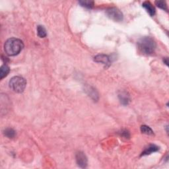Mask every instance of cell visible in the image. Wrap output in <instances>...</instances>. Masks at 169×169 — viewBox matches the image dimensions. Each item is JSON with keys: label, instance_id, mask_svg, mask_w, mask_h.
Wrapping results in <instances>:
<instances>
[{"label": "cell", "instance_id": "cell-1", "mask_svg": "<svg viewBox=\"0 0 169 169\" xmlns=\"http://www.w3.org/2000/svg\"><path fill=\"white\" fill-rule=\"evenodd\" d=\"M24 48V44L21 40L16 38L8 39L4 44V50L10 56L18 55Z\"/></svg>", "mask_w": 169, "mask_h": 169}, {"label": "cell", "instance_id": "cell-2", "mask_svg": "<svg viewBox=\"0 0 169 169\" xmlns=\"http://www.w3.org/2000/svg\"><path fill=\"white\" fill-rule=\"evenodd\" d=\"M140 50L145 54H153L156 48V42L154 40L149 37H145L140 39L137 42Z\"/></svg>", "mask_w": 169, "mask_h": 169}, {"label": "cell", "instance_id": "cell-3", "mask_svg": "<svg viewBox=\"0 0 169 169\" xmlns=\"http://www.w3.org/2000/svg\"><path fill=\"white\" fill-rule=\"evenodd\" d=\"M9 84L13 91L17 93H21L25 90L26 81L23 77L15 76L11 79Z\"/></svg>", "mask_w": 169, "mask_h": 169}, {"label": "cell", "instance_id": "cell-4", "mask_svg": "<svg viewBox=\"0 0 169 169\" xmlns=\"http://www.w3.org/2000/svg\"><path fill=\"white\" fill-rule=\"evenodd\" d=\"M106 14L110 19L115 21H122L123 20V14L116 7H110L106 11Z\"/></svg>", "mask_w": 169, "mask_h": 169}, {"label": "cell", "instance_id": "cell-5", "mask_svg": "<svg viewBox=\"0 0 169 169\" xmlns=\"http://www.w3.org/2000/svg\"><path fill=\"white\" fill-rule=\"evenodd\" d=\"M76 161L81 168H85L87 165V158L83 152H78L76 154Z\"/></svg>", "mask_w": 169, "mask_h": 169}, {"label": "cell", "instance_id": "cell-6", "mask_svg": "<svg viewBox=\"0 0 169 169\" xmlns=\"http://www.w3.org/2000/svg\"><path fill=\"white\" fill-rule=\"evenodd\" d=\"M120 101L123 105H128L130 101V97L126 91H122L118 95Z\"/></svg>", "mask_w": 169, "mask_h": 169}, {"label": "cell", "instance_id": "cell-7", "mask_svg": "<svg viewBox=\"0 0 169 169\" xmlns=\"http://www.w3.org/2000/svg\"><path fill=\"white\" fill-rule=\"evenodd\" d=\"M95 61H96V62H99V63L103 64L105 65H107L110 63V57L104 54H100L95 56Z\"/></svg>", "mask_w": 169, "mask_h": 169}, {"label": "cell", "instance_id": "cell-8", "mask_svg": "<svg viewBox=\"0 0 169 169\" xmlns=\"http://www.w3.org/2000/svg\"><path fill=\"white\" fill-rule=\"evenodd\" d=\"M142 6H143L145 10L147 11L149 14L151 16H154L155 14V9L154 7V6L151 4V2H145L142 4Z\"/></svg>", "mask_w": 169, "mask_h": 169}, {"label": "cell", "instance_id": "cell-9", "mask_svg": "<svg viewBox=\"0 0 169 169\" xmlns=\"http://www.w3.org/2000/svg\"><path fill=\"white\" fill-rule=\"evenodd\" d=\"M159 149V147H157V145H149L147 147L144 151L142 153L141 155L142 156H143V155H150L152 153L156 152Z\"/></svg>", "mask_w": 169, "mask_h": 169}, {"label": "cell", "instance_id": "cell-10", "mask_svg": "<svg viewBox=\"0 0 169 169\" xmlns=\"http://www.w3.org/2000/svg\"><path fill=\"white\" fill-rule=\"evenodd\" d=\"M10 72V69L9 68V66L6 65H3L1 68H0V78L1 79L6 77L7 75L9 74Z\"/></svg>", "mask_w": 169, "mask_h": 169}, {"label": "cell", "instance_id": "cell-11", "mask_svg": "<svg viewBox=\"0 0 169 169\" xmlns=\"http://www.w3.org/2000/svg\"><path fill=\"white\" fill-rule=\"evenodd\" d=\"M37 34L40 38H45L46 37V30L44 27V26L38 25L37 26Z\"/></svg>", "mask_w": 169, "mask_h": 169}, {"label": "cell", "instance_id": "cell-12", "mask_svg": "<svg viewBox=\"0 0 169 169\" xmlns=\"http://www.w3.org/2000/svg\"><path fill=\"white\" fill-rule=\"evenodd\" d=\"M3 133L8 138H13L15 136V131L11 128H7L3 131Z\"/></svg>", "mask_w": 169, "mask_h": 169}, {"label": "cell", "instance_id": "cell-13", "mask_svg": "<svg viewBox=\"0 0 169 169\" xmlns=\"http://www.w3.org/2000/svg\"><path fill=\"white\" fill-rule=\"evenodd\" d=\"M141 131L143 133H145V134L147 135H153V132L151 130V128H149L147 126H141Z\"/></svg>", "mask_w": 169, "mask_h": 169}, {"label": "cell", "instance_id": "cell-14", "mask_svg": "<svg viewBox=\"0 0 169 169\" xmlns=\"http://www.w3.org/2000/svg\"><path fill=\"white\" fill-rule=\"evenodd\" d=\"M79 3L81 6L88 9H91L94 6V2L92 1H81L79 2Z\"/></svg>", "mask_w": 169, "mask_h": 169}, {"label": "cell", "instance_id": "cell-15", "mask_svg": "<svg viewBox=\"0 0 169 169\" xmlns=\"http://www.w3.org/2000/svg\"><path fill=\"white\" fill-rule=\"evenodd\" d=\"M155 3H156V5L158 7L161 8V9H162V10H167V4L164 2L157 1V2H155Z\"/></svg>", "mask_w": 169, "mask_h": 169}, {"label": "cell", "instance_id": "cell-16", "mask_svg": "<svg viewBox=\"0 0 169 169\" xmlns=\"http://www.w3.org/2000/svg\"><path fill=\"white\" fill-rule=\"evenodd\" d=\"M122 136L124 137H126V138H128V137H130V133H129L128 131H122Z\"/></svg>", "mask_w": 169, "mask_h": 169}]
</instances>
